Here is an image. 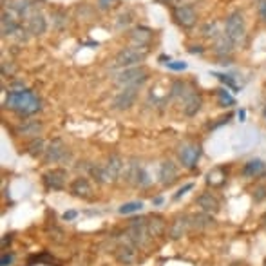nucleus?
I'll use <instances>...</instances> for the list:
<instances>
[{
	"label": "nucleus",
	"mask_w": 266,
	"mask_h": 266,
	"mask_svg": "<svg viewBox=\"0 0 266 266\" xmlns=\"http://www.w3.org/2000/svg\"><path fill=\"white\" fill-rule=\"evenodd\" d=\"M118 0H98V8L100 9H111Z\"/></svg>",
	"instance_id": "nucleus-40"
},
{
	"label": "nucleus",
	"mask_w": 266,
	"mask_h": 266,
	"mask_svg": "<svg viewBox=\"0 0 266 266\" xmlns=\"http://www.w3.org/2000/svg\"><path fill=\"white\" fill-rule=\"evenodd\" d=\"M129 38H130V42H132V46H136V47H147V46H149L150 38H152V31H150L149 27L138 25V27H134V29L130 31Z\"/></svg>",
	"instance_id": "nucleus-20"
},
{
	"label": "nucleus",
	"mask_w": 266,
	"mask_h": 266,
	"mask_svg": "<svg viewBox=\"0 0 266 266\" xmlns=\"http://www.w3.org/2000/svg\"><path fill=\"white\" fill-rule=\"evenodd\" d=\"M104 167L109 174L111 183H113V181H118V178H120L121 172H123V159H121V156H118V154H111Z\"/></svg>",
	"instance_id": "nucleus-17"
},
{
	"label": "nucleus",
	"mask_w": 266,
	"mask_h": 266,
	"mask_svg": "<svg viewBox=\"0 0 266 266\" xmlns=\"http://www.w3.org/2000/svg\"><path fill=\"white\" fill-rule=\"evenodd\" d=\"M190 225L201 230L210 228V226H214V217L212 214H207V212L194 214V216H190Z\"/></svg>",
	"instance_id": "nucleus-25"
},
{
	"label": "nucleus",
	"mask_w": 266,
	"mask_h": 266,
	"mask_svg": "<svg viewBox=\"0 0 266 266\" xmlns=\"http://www.w3.org/2000/svg\"><path fill=\"white\" fill-rule=\"evenodd\" d=\"M232 51H234V44L225 33L214 40V54H217L221 60H225V56H228Z\"/></svg>",
	"instance_id": "nucleus-23"
},
{
	"label": "nucleus",
	"mask_w": 266,
	"mask_h": 266,
	"mask_svg": "<svg viewBox=\"0 0 266 266\" xmlns=\"http://www.w3.org/2000/svg\"><path fill=\"white\" fill-rule=\"evenodd\" d=\"M188 225H190V217L188 216H178L174 221H172L171 228H169V237H171L172 241L181 239V237L187 234Z\"/></svg>",
	"instance_id": "nucleus-19"
},
{
	"label": "nucleus",
	"mask_w": 266,
	"mask_h": 266,
	"mask_svg": "<svg viewBox=\"0 0 266 266\" xmlns=\"http://www.w3.org/2000/svg\"><path fill=\"white\" fill-rule=\"evenodd\" d=\"M165 228H167V223H165V219H163L161 216H156V214H152V216L147 217V230H149V236L150 237L163 236Z\"/></svg>",
	"instance_id": "nucleus-24"
},
{
	"label": "nucleus",
	"mask_w": 266,
	"mask_h": 266,
	"mask_svg": "<svg viewBox=\"0 0 266 266\" xmlns=\"http://www.w3.org/2000/svg\"><path fill=\"white\" fill-rule=\"evenodd\" d=\"M42 179L49 190H62L67 183V171L65 169H51L42 176Z\"/></svg>",
	"instance_id": "nucleus-9"
},
{
	"label": "nucleus",
	"mask_w": 266,
	"mask_h": 266,
	"mask_svg": "<svg viewBox=\"0 0 266 266\" xmlns=\"http://www.w3.org/2000/svg\"><path fill=\"white\" fill-rule=\"evenodd\" d=\"M142 171V163L138 161L136 158H132L129 163H127V171H125V181L130 185H136L138 174Z\"/></svg>",
	"instance_id": "nucleus-26"
},
{
	"label": "nucleus",
	"mask_w": 266,
	"mask_h": 266,
	"mask_svg": "<svg viewBox=\"0 0 266 266\" xmlns=\"http://www.w3.org/2000/svg\"><path fill=\"white\" fill-rule=\"evenodd\" d=\"M185 89H187L185 82H179V80H176V82L172 83V96H183L185 94Z\"/></svg>",
	"instance_id": "nucleus-36"
},
{
	"label": "nucleus",
	"mask_w": 266,
	"mask_h": 266,
	"mask_svg": "<svg viewBox=\"0 0 266 266\" xmlns=\"http://www.w3.org/2000/svg\"><path fill=\"white\" fill-rule=\"evenodd\" d=\"M143 208V203L142 201H129V203H125V205H121L120 208H118V212L120 214H134V212H138V210H142Z\"/></svg>",
	"instance_id": "nucleus-33"
},
{
	"label": "nucleus",
	"mask_w": 266,
	"mask_h": 266,
	"mask_svg": "<svg viewBox=\"0 0 266 266\" xmlns=\"http://www.w3.org/2000/svg\"><path fill=\"white\" fill-rule=\"evenodd\" d=\"M201 33H203L205 38H214V40L223 35L221 33L219 24H217V22H207V24L203 25V29H201Z\"/></svg>",
	"instance_id": "nucleus-29"
},
{
	"label": "nucleus",
	"mask_w": 266,
	"mask_h": 266,
	"mask_svg": "<svg viewBox=\"0 0 266 266\" xmlns=\"http://www.w3.org/2000/svg\"><path fill=\"white\" fill-rule=\"evenodd\" d=\"M71 158V154H69V149L65 147V143L60 140V138H54L47 143V149H46V154H44V161L46 163H62V161H67V159Z\"/></svg>",
	"instance_id": "nucleus-6"
},
{
	"label": "nucleus",
	"mask_w": 266,
	"mask_h": 266,
	"mask_svg": "<svg viewBox=\"0 0 266 266\" xmlns=\"http://www.w3.org/2000/svg\"><path fill=\"white\" fill-rule=\"evenodd\" d=\"M89 174H91V178L94 179L98 185H105L111 181L104 165H89Z\"/></svg>",
	"instance_id": "nucleus-28"
},
{
	"label": "nucleus",
	"mask_w": 266,
	"mask_h": 266,
	"mask_svg": "<svg viewBox=\"0 0 266 266\" xmlns=\"http://www.w3.org/2000/svg\"><path fill=\"white\" fill-rule=\"evenodd\" d=\"M78 216V212H76V210H67V212H63V221H73L75 219V217Z\"/></svg>",
	"instance_id": "nucleus-43"
},
{
	"label": "nucleus",
	"mask_w": 266,
	"mask_h": 266,
	"mask_svg": "<svg viewBox=\"0 0 266 266\" xmlns=\"http://www.w3.org/2000/svg\"><path fill=\"white\" fill-rule=\"evenodd\" d=\"M217 100H219L221 107H232V105H236V98L226 89H219L217 91Z\"/></svg>",
	"instance_id": "nucleus-32"
},
{
	"label": "nucleus",
	"mask_w": 266,
	"mask_h": 266,
	"mask_svg": "<svg viewBox=\"0 0 266 266\" xmlns=\"http://www.w3.org/2000/svg\"><path fill=\"white\" fill-rule=\"evenodd\" d=\"M147 80H149V73L142 65L123 69L114 76V83L120 85V87H142Z\"/></svg>",
	"instance_id": "nucleus-3"
},
{
	"label": "nucleus",
	"mask_w": 266,
	"mask_h": 266,
	"mask_svg": "<svg viewBox=\"0 0 266 266\" xmlns=\"http://www.w3.org/2000/svg\"><path fill=\"white\" fill-rule=\"evenodd\" d=\"M136 185L138 187H149L150 185V176H149V172H147V169H143V167H142V171H140V174H138Z\"/></svg>",
	"instance_id": "nucleus-35"
},
{
	"label": "nucleus",
	"mask_w": 266,
	"mask_h": 266,
	"mask_svg": "<svg viewBox=\"0 0 266 266\" xmlns=\"http://www.w3.org/2000/svg\"><path fill=\"white\" fill-rule=\"evenodd\" d=\"M201 156V147L200 145H185L179 149V163L185 169H194L200 161Z\"/></svg>",
	"instance_id": "nucleus-10"
},
{
	"label": "nucleus",
	"mask_w": 266,
	"mask_h": 266,
	"mask_svg": "<svg viewBox=\"0 0 266 266\" xmlns=\"http://www.w3.org/2000/svg\"><path fill=\"white\" fill-rule=\"evenodd\" d=\"M188 51H190L192 54H195V53H197V54H201V53H203V47H200V46H192Z\"/></svg>",
	"instance_id": "nucleus-44"
},
{
	"label": "nucleus",
	"mask_w": 266,
	"mask_h": 266,
	"mask_svg": "<svg viewBox=\"0 0 266 266\" xmlns=\"http://www.w3.org/2000/svg\"><path fill=\"white\" fill-rule=\"evenodd\" d=\"M147 53L149 49L147 47H123L121 51H118L116 56H114V65L121 67V69H129V67H136L147 58Z\"/></svg>",
	"instance_id": "nucleus-2"
},
{
	"label": "nucleus",
	"mask_w": 266,
	"mask_h": 266,
	"mask_svg": "<svg viewBox=\"0 0 266 266\" xmlns=\"http://www.w3.org/2000/svg\"><path fill=\"white\" fill-rule=\"evenodd\" d=\"M46 149L47 145L42 138H35V140H31V142L27 143V154H29L31 158H40V156H44Z\"/></svg>",
	"instance_id": "nucleus-27"
},
{
	"label": "nucleus",
	"mask_w": 266,
	"mask_h": 266,
	"mask_svg": "<svg viewBox=\"0 0 266 266\" xmlns=\"http://www.w3.org/2000/svg\"><path fill=\"white\" fill-rule=\"evenodd\" d=\"M257 15L262 22H266V0H259L257 2Z\"/></svg>",
	"instance_id": "nucleus-37"
},
{
	"label": "nucleus",
	"mask_w": 266,
	"mask_h": 266,
	"mask_svg": "<svg viewBox=\"0 0 266 266\" xmlns=\"http://www.w3.org/2000/svg\"><path fill=\"white\" fill-rule=\"evenodd\" d=\"M4 105L18 114V116H33L40 111V98L31 91H11L6 98Z\"/></svg>",
	"instance_id": "nucleus-1"
},
{
	"label": "nucleus",
	"mask_w": 266,
	"mask_h": 266,
	"mask_svg": "<svg viewBox=\"0 0 266 266\" xmlns=\"http://www.w3.org/2000/svg\"><path fill=\"white\" fill-rule=\"evenodd\" d=\"M225 35L232 40L234 46L243 44V40H245L246 37V22H245V15H243L241 11H234L226 17Z\"/></svg>",
	"instance_id": "nucleus-4"
},
{
	"label": "nucleus",
	"mask_w": 266,
	"mask_h": 266,
	"mask_svg": "<svg viewBox=\"0 0 266 266\" xmlns=\"http://www.w3.org/2000/svg\"><path fill=\"white\" fill-rule=\"evenodd\" d=\"M262 116H264V120H266V105H264V109H262Z\"/></svg>",
	"instance_id": "nucleus-48"
},
{
	"label": "nucleus",
	"mask_w": 266,
	"mask_h": 266,
	"mask_svg": "<svg viewBox=\"0 0 266 266\" xmlns=\"http://www.w3.org/2000/svg\"><path fill=\"white\" fill-rule=\"evenodd\" d=\"M201 107H203V98H201L200 92H195V91L188 92L187 98H185V104H183V113H185V116L194 118L195 114H197V113L201 111Z\"/></svg>",
	"instance_id": "nucleus-15"
},
{
	"label": "nucleus",
	"mask_w": 266,
	"mask_h": 266,
	"mask_svg": "<svg viewBox=\"0 0 266 266\" xmlns=\"http://www.w3.org/2000/svg\"><path fill=\"white\" fill-rule=\"evenodd\" d=\"M9 241H11V236L4 237V239H2V246H4V248H6V245H9Z\"/></svg>",
	"instance_id": "nucleus-45"
},
{
	"label": "nucleus",
	"mask_w": 266,
	"mask_h": 266,
	"mask_svg": "<svg viewBox=\"0 0 266 266\" xmlns=\"http://www.w3.org/2000/svg\"><path fill=\"white\" fill-rule=\"evenodd\" d=\"M69 192H71L75 197H80V200H89L92 195V187L87 178H76L75 181L69 185Z\"/></svg>",
	"instance_id": "nucleus-14"
},
{
	"label": "nucleus",
	"mask_w": 266,
	"mask_h": 266,
	"mask_svg": "<svg viewBox=\"0 0 266 266\" xmlns=\"http://www.w3.org/2000/svg\"><path fill=\"white\" fill-rule=\"evenodd\" d=\"M25 29L29 31V35L33 37H42L47 31V20L42 13H37L33 17H29L25 20Z\"/></svg>",
	"instance_id": "nucleus-16"
},
{
	"label": "nucleus",
	"mask_w": 266,
	"mask_h": 266,
	"mask_svg": "<svg viewBox=\"0 0 266 266\" xmlns=\"http://www.w3.org/2000/svg\"><path fill=\"white\" fill-rule=\"evenodd\" d=\"M192 188H194V183H187V185H185V187H181L178 192H176V194H174V200H179L181 195H185L188 190H192Z\"/></svg>",
	"instance_id": "nucleus-39"
},
{
	"label": "nucleus",
	"mask_w": 266,
	"mask_h": 266,
	"mask_svg": "<svg viewBox=\"0 0 266 266\" xmlns=\"http://www.w3.org/2000/svg\"><path fill=\"white\" fill-rule=\"evenodd\" d=\"M138 246H134L132 243L129 241H123L120 246L116 248V252H114V255H116V261L121 262V264L125 266H130L136 262L138 259Z\"/></svg>",
	"instance_id": "nucleus-11"
},
{
	"label": "nucleus",
	"mask_w": 266,
	"mask_h": 266,
	"mask_svg": "<svg viewBox=\"0 0 266 266\" xmlns=\"http://www.w3.org/2000/svg\"><path fill=\"white\" fill-rule=\"evenodd\" d=\"M266 197V188L264 187H259L257 190L254 192V200L255 201H262Z\"/></svg>",
	"instance_id": "nucleus-41"
},
{
	"label": "nucleus",
	"mask_w": 266,
	"mask_h": 266,
	"mask_svg": "<svg viewBox=\"0 0 266 266\" xmlns=\"http://www.w3.org/2000/svg\"><path fill=\"white\" fill-rule=\"evenodd\" d=\"M262 225H264V228H266V214L262 216Z\"/></svg>",
	"instance_id": "nucleus-47"
},
{
	"label": "nucleus",
	"mask_w": 266,
	"mask_h": 266,
	"mask_svg": "<svg viewBox=\"0 0 266 266\" xmlns=\"http://www.w3.org/2000/svg\"><path fill=\"white\" fill-rule=\"evenodd\" d=\"M140 94V87H121V91L113 98V109L116 111H129L134 107Z\"/></svg>",
	"instance_id": "nucleus-7"
},
{
	"label": "nucleus",
	"mask_w": 266,
	"mask_h": 266,
	"mask_svg": "<svg viewBox=\"0 0 266 266\" xmlns=\"http://www.w3.org/2000/svg\"><path fill=\"white\" fill-rule=\"evenodd\" d=\"M214 76H216L219 82H223L226 85V87H230V89H234V91H239V85L236 83V80L232 78L230 75H223V73H214Z\"/></svg>",
	"instance_id": "nucleus-34"
},
{
	"label": "nucleus",
	"mask_w": 266,
	"mask_h": 266,
	"mask_svg": "<svg viewBox=\"0 0 266 266\" xmlns=\"http://www.w3.org/2000/svg\"><path fill=\"white\" fill-rule=\"evenodd\" d=\"M195 205L201 208V212H207V214H217L219 212V200H217L216 195L210 194V192H203V194H200L197 197H195Z\"/></svg>",
	"instance_id": "nucleus-13"
},
{
	"label": "nucleus",
	"mask_w": 266,
	"mask_h": 266,
	"mask_svg": "<svg viewBox=\"0 0 266 266\" xmlns=\"http://www.w3.org/2000/svg\"><path fill=\"white\" fill-rule=\"evenodd\" d=\"M51 18H53V24L56 29H63L67 25V13L63 11V9H54L53 15H51Z\"/></svg>",
	"instance_id": "nucleus-31"
},
{
	"label": "nucleus",
	"mask_w": 266,
	"mask_h": 266,
	"mask_svg": "<svg viewBox=\"0 0 266 266\" xmlns=\"http://www.w3.org/2000/svg\"><path fill=\"white\" fill-rule=\"evenodd\" d=\"M13 262V254H2L0 259V266H9Z\"/></svg>",
	"instance_id": "nucleus-42"
},
{
	"label": "nucleus",
	"mask_w": 266,
	"mask_h": 266,
	"mask_svg": "<svg viewBox=\"0 0 266 266\" xmlns=\"http://www.w3.org/2000/svg\"><path fill=\"white\" fill-rule=\"evenodd\" d=\"M264 172H266V163L259 158H254V159H250V161L245 163L241 174H243V178H246V179H254V178L262 176Z\"/></svg>",
	"instance_id": "nucleus-18"
},
{
	"label": "nucleus",
	"mask_w": 266,
	"mask_h": 266,
	"mask_svg": "<svg viewBox=\"0 0 266 266\" xmlns=\"http://www.w3.org/2000/svg\"><path fill=\"white\" fill-rule=\"evenodd\" d=\"M161 203H163L161 197H156V200H154V205H161Z\"/></svg>",
	"instance_id": "nucleus-46"
},
{
	"label": "nucleus",
	"mask_w": 266,
	"mask_h": 266,
	"mask_svg": "<svg viewBox=\"0 0 266 266\" xmlns=\"http://www.w3.org/2000/svg\"><path fill=\"white\" fill-rule=\"evenodd\" d=\"M167 67L172 69V71H185L187 69V62H169Z\"/></svg>",
	"instance_id": "nucleus-38"
},
{
	"label": "nucleus",
	"mask_w": 266,
	"mask_h": 266,
	"mask_svg": "<svg viewBox=\"0 0 266 266\" xmlns=\"http://www.w3.org/2000/svg\"><path fill=\"white\" fill-rule=\"evenodd\" d=\"M150 239L147 230V217H134L130 219L129 228L125 230V241L132 243L134 246H143Z\"/></svg>",
	"instance_id": "nucleus-5"
},
{
	"label": "nucleus",
	"mask_w": 266,
	"mask_h": 266,
	"mask_svg": "<svg viewBox=\"0 0 266 266\" xmlns=\"http://www.w3.org/2000/svg\"><path fill=\"white\" fill-rule=\"evenodd\" d=\"M132 11L130 9H123V11L118 15V18H116V27L118 29H127L130 24H132Z\"/></svg>",
	"instance_id": "nucleus-30"
},
{
	"label": "nucleus",
	"mask_w": 266,
	"mask_h": 266,
	"mask_svg": "<svg viewBox=\"0 0 266 266\" xmlns=\"http://www.w3.org/2000/svg\"><path fill=\"white\" fill-rule=\"evenodd\" d=\"M42 130H44V125H42L40 120H25L18 125V134H20V136L40 138Z\"/></svg>",
	"instance_id": "nucleus-22"
},
{
	"label": "nucleus",
	"mask_w": 266,
	"mask_h": 266,
	"mask_svg": "<svg viewBox=\"0 0 266 266\" xmlns=\"http://www.w3.org/2000/svg\"><path fill=\"white\" fill-rule=\"evenodd\" d=\"M18 27H20V22L13 17L11 13H2V20H0V31H2V37L11 38L13 35L17 33Z\"/></svg>",
	"instance_id": "nucleus-21"
},
{
	"label": "nucleus",
	"mask_w": 266,
	"mask_h": 266,
	"mask_svg": "<svg viewBox=\"0 0 266 266\" xmlns=\"http://www.w3.org/2000/svg\"><path fill=\"white\" fill-rule=\"evenodd\" d=\"M158 178H159V183L165 185V187H171L172 183L178 181V165L171 159H167L159 165L158 169Z\"/></svg>",
	"instance_id": "nucleus-12"
},
{
	"label": "nucleus",
	"mask_w": 266,
	"mask_h": 266,
	"mask_svg": "<svg viewBox=\"0 0 266 266\" xmlns=\"http://www.w3.org/2000/svg\"><path fill=\"white\" fill-rule=\"evenodd\" d=\"M172 15H174V20L178 22L181 27H185V29L194 27L195 22H197V13H195V9L192 8L190 4L174 8V13H172Z\"/></svg>",
	"instance_id": "nucleus-8"
}]
</instances>
